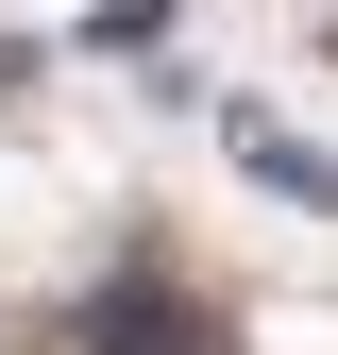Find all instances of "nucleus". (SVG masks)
Masks as SVG:
<instances>
[{"label":"nucleus","instance_id":"1","mask_svg":"<svg viewBox=\"0 0 338 355\" xmlns=\"http://www.w3.org/2000/svg\"><path fill=\"white\" fill-rule=\"evenodd\" d=\"M237 169H254L271 203H305V220H338V153L305 136V119H237Z\"/></svg>","mask_w":338,"mask_h":355},{"label":"nucleus","instance_id":"2","mask_svg":"<svg viewBox=\"0 0 338 355\" xmlns=\"http://www.w3.org/2000/svg\"><path fill=\"white\" fill-rule=\"evenodd\" d=\"M84 338H102V355H220L186 304H152V288H102V304H84Z\"/></svg>","mask_w":338,"mask_h":355},{"label":"nucleus","instance_id":"3","mask_svg":"<svg viewBox=\"0 0 338 355\" xmlns=\"http://www.w3.org/2000/svg\"><path fill=\"white\" fill-rule=\"evenodd\" d=\"M84 51H169V0H84Z\"/></svg>","mask_w":338,"mask_h":355}]
</instances>
